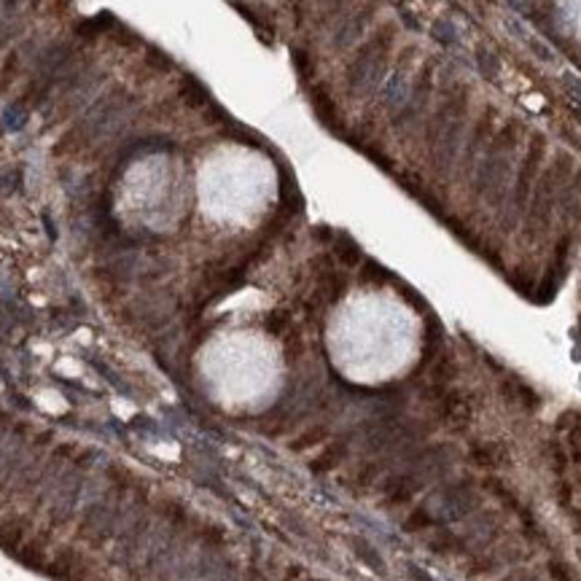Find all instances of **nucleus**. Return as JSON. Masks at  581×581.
<instances>
[{
  "label": "nucleus",
  "mask_w": 581,
  "mask_h": 581,
  "mask_svg": "<svg viewBox=\"0 0 581 581\" xmlns=\"http://www.w3.org/2000/svg\"><path fill=\"white\" fill-rule=\"evenodd\" d=\"M552 573H554L560 581H573V576L568 573V568H563V565H552Z\"/></svg>",
  "instance_id": "1"
}]
</instances>
